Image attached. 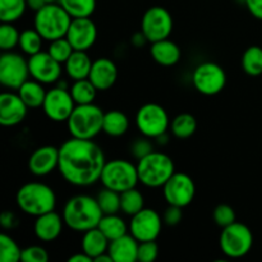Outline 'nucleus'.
I'll use <instances>...</instances> for the list:
<instances>
[{
    "mask_svg": "<svg viewBox=\"0 0 262 262\" xmlns=\"http://www.w3.org/2000/svg\"><path fill=\"white\" fill-rule=\"evenodd\" d=\"M105 164L104 151L92 140L72 137L59 147L58 170L72 186L89 187L99 182Z\"/></svg>",
    "mask_w": 262,
    "mask_h": 262,
    "instance_id": "1",
    "label": "nucleus"
},
{
    "mask_svg": "<svg viewBox=\"0 0 262 262\" xmlns=\"http://www.w3.org/2000/svg\"><path fill=\"white\" fill-rule=\"evenodd\" d=\"M63 220L69 229L84 233L97 228L104 216L96 199L87 194H77L67 201L63 209Z\"/></svg>",
    "mask_w": 262,
    "mask_h": 262,
    "instance_id": "2",
    "label": "nucleus"
},
{
    "mask_svg": "<svg viewBox=\"0 0 262 262\" xmlns=\"http://www.w3.org/2000/svg\"><path fill=\"white\" fill-rule=\"evenodd\" d=\"M15 202L20 211L31 216H40L55 210V192L48 184L40 182L26 183L18 189L15 194Z\"/></svg>",
    "mask_w": 262,
    "mask_h": 262,
    "instance_id": "3",
    "label": "nucleus"
},
{
    "mask_svg": "<svg viewBox=\"0 0 262 262\" xmlns=\"http://www.w3.org/2000/svg\"><path fill=\"white\" fill-rule=\"evenodd\" d=\"M138 178L148 188L163 187L176 173V165L170 156L160 151H152L137 161Z\"/></svg>",
    "mask_w": 262,
    "mask_h": 262,
    "instance_id": "4",
    "label": "nucleus"
},
{
    "mask_svg": "<svg viewBox=\"0 0 262 262\" xmlns=\"http://www.w3.org/2000/svg\"><path fill=\"white\" fill-rule=\"evenodd\" d=\"M105 113L97 105H76L71 117L67 120V127L72 137L81 140H94L102 130Z\"/></svg>",
    "mask_w": 262,
    "mask_h": 262,
    "instance_id": "5",
    "label": "nucleus"
},
{
    "mask_svg": "<svg viewBox=\"0 0 262 262\" xmlns=\"http://www.w3.org/2000/svg\"><path fill=\"white\" fill-rule=\"evenodd\" d=\"M72 19L73 18L59 3H54V4L43 5L40 10H37L33 23L43 40L53 41L56 38L66 37Z\"/></svg>",
    "mask_w": 262,
    "mask_h": 262,
    "instance_id": "6",
    "label": "nucleus"
},
{
    "mask_svg": "<svg viewBox=\"0 0 262 262\" xmlns=\"http://www.w3.org/2000/svg\"><path fill=\"white\" fill-rule=\"evenodd\" d=\"M100 182L105 188L113 189L119 193L135 188L140 182L137 165L123 159L106 161L102 169Z\"/></svg>",
    "mask_w": 262,
    "mask_h": 262,
    "instance_id": "7",
    "label": "nucleus"
},
{
    "mask_svg": "<svg viewBox=\"0 0 262 262\" xmlns=\"http://www.w3.org/2000/svg\"><path fill=\"white\" fill-rule=\"evenodd\" d=\"M220 250L229 258L245 257L253 246V235L243 223H233L223 228L219 239Z\"/></svg>",
    "mask_w": 262,
    "mask_h": 262,
    "instance_id": "8",
    "label": "nucleus"
},
{
    "mask_svg": "<svg viewBox=\"0 0 262 262\" xmlns=\"http://www.w3.org/2000/svg\"><path fill=\"white\" fill-rule=\"evenodd\" d=\"M136 125L145 137L158 138L163 133H166L170 127V119L163 106L150 102L138 109L136 114Z\"/></svg>",
    "mask_w": 262,
    "mask_h": 262,
    "instance_id": "9",
    "label": "nucleus"
},
{
    "mask_svg": "<svg viewBox=\"0 0 262 262\" xmlns=\"http://www.w3.org/2000/svg\"><path fill=\"white\" fill-rule=\"evenodd\" d=\"M192 83L200 94L214 96L224 90L227 84V74L219 64L205 61L194 68Z\"/></svg>",
    "mask_w": 262,
    "mask_h": 262,
    "instance_id": "10",
    "label": "nucleus"
},
{
    "mask_svg": "<svg viewBox=\"0 0 262 262\" xmlns=\"http://www.w3.org/2000/svg\"><path fill=\"white\" fill-rule=\"evenodd\" d=\"M28 60L14 51H3L0 56V83L17 91L30 77Z\"/></svg>",
    "mask_w": 262,
    "mask_h": 262,
    "instance_id": "11",
    "label": "nucleus"
},
{
    "mask_svg": "<svg viewBox=\"0 0 262 262\" xmlns=\"http://www.w3.org/2000/svg\"><path fill=\"white\" fill-rule=\"evenodd\" d=\"M141 31L148 42L165 40L173 31V18L164 7H151L143 14Z\"/></svg>",
    "mask_w": 262,
    "mask_h": 262,
    "instance_id": "12",
    "label": "nucleus"
},
{
    "mask_svg": "<svg viewBox=\"0 0 262 262\" xmlns=\"http://www.w3.org/2000/svg\"><path fill=\"white\" fill-rule=\"evenodd\" d=\"M74 107H76V102L68 89H61L56 86L46 92L42 109L46 117L53 122H67Z\"/></svg>",
    "mask_w": 262,
    "mask_h": 262,
    "instance_id": "13",
    "label": "nucleus"
},
{
    "mask_svg": "<svg viewBox=\"0 0 262 262\" xmlns=\"http://www.w3.org/2000/svg\"><path fill=\"white\" fill-rule=\"evenodd\" d=\"M164 197L169 205L186 207L196 196V184L193 179L184 173H174L163 186Z\"/></svg>",
    "mask_w": 262,
    "mask_h": 262,
    "instance_id": "14",
    "label": "nucleus"
},
{
    "mask_svg": "<svg viewBox=\"0 0 262 262\" xmlns=\"http://www.w3.org/2000/svg\"><path fill=\"white\" fill-rule=\"evenodd\" d=\"M164 220L158 211L152 209H142L133 215L129 222V233L138 242L156 241L160 235Z\"/></svg>",
    "mask_w": 262,
    "mask_h": 262,
    "instance_id": "15",
    "label": "nucleus"
},
{
    "mask_svg": "<svg viewBox=\"0 0 262 262\" xmlns=\"http://www.w3.org/2000/svg\"><path fill=\"white\" fill-rule=\"evenodd\" d=\"M30 74L33 79L42 84L55 83L61 77V64L48 51H40L28 59Z\"/></svg>",
    "mask_w": 262,
    "mask_h": 262,
    "instance_id": "16",
    "label": "nucleus"
},
{
    "mask_svg": "<svg viewBox=\"0 0 262 262\" xmlns=\"http://www.w3.org/2000/svg\"><path fill=\"white\" fill-rule=\"evenodd\" d=\"M66 37L74 50L87 51L95 45L97 38V27L91 17L73 18Z\"/></svg>",
    "mask_w": 262,
    "mask_h": 262,
    "instance_id": "17",
    "label": "nucleus"
},
{
    "mask_svg": "<svg viewBox=\"0 0 262 262\" xmlns=\"http://www.w3.org/2000/svg\"><path fill=\"white\" fill-rule=\"evenodd\" d=\"M28 106L20 96L14 92H3L0 95V124L14 127L22 123L27 115Z\"/></svg>",
    "mask_w": 262,
    "mask_h": 262,
    "instance_id": "18",
    "label": "nucleus"
},
{
    "mask_svg": "<svg viewBox=\"0 0 262 262\" xmlns=\"http://www.w3.org/2000/svg\"><path fill=\"white\" fill-rule=\"evenodd\" d=\"M59 166V148L54 146H41L31 154L28 169L36 177H45Z\"/></svg>",
    "mask_w": 262,
    "mask_h": 262,
    "instance_id": "19",
    "label": "nucleus"
},
{
    "mask_svg": "<svg viewBox=\"0 0 262 262\" xmlns=\"http://www.w3.org/2000/svg\"><path fill=\"white\" fill-rule=\"evenodd\" d=\"M118 78V68L109 58H99L92 63L89 79L94 83L97 91L112 89Z\"/></svg>",
    "mask_w": 262,
    "mask_h": 262,
    "instance_id": "20",
    "label": "nucleus"
},
{
    "mask_svg": "<svg viewBox=\"0 0 262 262\" xmlns=\"http://www.w3.org/2000/svg\"><path fill=\"white\" fill-rule=\"evenodd\" d=\"M66 224L63 216L55 211L46 212L36 217L33 230L36 237L42 242H53L63 232V225Z\"/></svg>",
    "mask_w": 262,
    "mask_h": 262,
    "instance_id": "21",
    "label": "nucleus"
},
{
    "mask_svg": "<svg viewBox=\"0 0 262 262\" xmlns=\"http://www.w3.org/2000/svg\"><path fill=\"white\" fill-rule=\"evenodd\" d=\"M138 242L132 234H125L109 243L107 253L114 262H135L138 256Z\"/></svg>",
    "mask_w": 262,
    "mask_h": 262,
    "instance_id": "22",
    "label": "nucleus"
},
{
    "mask_svg": "<svg viewBox=\"0 0 262 262\" xmlns=\"http://www.w3.org/2000/svg\"><path fill=\"white\" fill-rule=\"evenodd\" d=\"M150 54L154 60L163 67H173L181 60L182 51L176 42L169 38L151 43Z\"/></svg>",
    "mask_w": 262,
    "mask_h": 262,
    "instance_id": "23",
    "label": "nucleus"
},
{
    "mask_svg": "<svg viewBox=\"0 0 262 262\" xmlns=\"http://www.w3.org/2000/svg\"><path fill=\"white\" fill-rule=\"evenodd\" d=\"M92 63L94 61L91 60L87 51L74 50L68 60L64 63V66H66V72L69 78L78 81V79L89 78Z\"/></svg>",
    "mask_w": 262,
    "mask_h": 262,
    "instance_id": "24",
    "label": "nucleus"
},
{
    "mask_svg": "<svg viewBox=\"0 0 262 262\" xmlns=\"http://www.w3.org/2000/svg\"><path fill=\"white\" fill-rule=\"evenodd\" d=\"M110 241L105 237L104 233L99 228H94L83 233L82 237V251L89 255L92 260L99 257L102 253L107 252Z\"/></svg>",
    "mask_w": 262,
    "mask_h": 262,
    "instance_id": "25",
    "label": "nucleus"
},
{
    "mask_svg": "<svg viewBox=\"0 0 262 262\" xmlns=\"http://www.w3.org/2000/svg\"><path fill=\"white\" fill-rule=\"evenodd\" d=\"M18 95L23 100L28 109H37L42 107L43 101H45L46 92L43 89V84L36 79H27L19 89L17 90Z\"/></svg>",
    "mask_w": 262,
    "mask_h": 262,
    "instance_id": "26",
    "label": "nucleus"
},
{
    "mask_svg": "<svg viewBox=\"0 0 262 262\" xmlns=\"http://www.w3.org/2000/svg\"><path fill=\"white\" fill-rule=\"evenodd\" d=\"M129 129V119L120 110H110L104 115L102 132L110 137H120Z\"/></svg>",
    "mask_w": 262,
    "mask_h": 262,
    "instance_id": "27",
    "label": "nucleus"
},
{
    "mask_svg": "<svg viewBox=\"0 0 262 262\" xmlns=\"http://www.w3.org/2000/svg\"><path fill=\"white\" fill-rule=\"evenodd\" d=\"M97 228L104 233L105 237L110 242L128 234V230H129V225L125 224L124 220L120 216H118V214L104 215L102 219L100 220Z\"/></svg>",
    "mask_w": 262,
    "mask_h": 262,
    "instance_id": "28",
    "label": "nucleus"
},
{
    "mask_svg": "<svg viewBox=\"0 0 262 262\" xmlns=\"http://www.w3.org/2000/svg\"><path fill=\"white\" fill-rule=\"evenodd\" d=\"M69 91L76 105L92 104L97 94V89L89 78L74 81L73 84L69 87Z\"/></svg>",
    "mask_w": 262,
    "mask_h": 262,
    "instance_id": "29",
    "label": "nucleus"
},
{
    "mask_svg": "<svg viewBox=\"0 0 262 262\" xmlns=\"http://www.w3.org/2000/svg\"><path fill=\"white\" fill-rule=\"evenodd\" d=\"M197 129V120L189 113H182L177 115L170 123V130L174 135V137L179 140H186L191 136L194 135Z\"/></svg>",
    "mask_w": 262,
    "mask_h": 262,
    "instance_id": "30",
    "label": "nucleus"
},
{
    "mask_svg": "<svg viewBox=\"0 0 262 262\" xmlns=\"http://www.w3.org/2000/svg\"><path fill=\"white\" fill-rule=\"evenodd\" d=\"M145 209V197L137 188H130L120 193V211L133 216Z\"/></svg>",
    "mask_w": 262,
    "mask_h": 262,
    "instance_id": "31",
    "label": "nucleus"
},
{
    "mask_svg": "<svg viewBox=\"0 0 262 262\" xmlns=\"http://www.w3.org/2000/svg\"><path fill=\"white\" fill-rule=\"evenodd\" d=\"M241 66H242L243 72L248 76L257 77L262 74V48L250 46L243 53Z\"/></svg>",
    "mask_w": 262,
    "mask_h": 262,
    "instance_id": "32",
    "label": "nucleus"
},
{
    "mask_svg": "<svg viewBox=\"0 0 262 262\" xmlns=\"http://www.w3.org/2000/svg\"><path fill=\"white\" fill-rule=\"evenodd\" d=\"M27 9L26 0H0V20L2 23H14Z\"/></svg>",
    "mask_w": 262,
    "mask_h": 262,
    "instance_id": "33",
    "label": "nucleus"
},
{
    "mask_svg": "<svg viewBox=\"0 0 262 262\" xmlns=\"http://www.w3.org/2000/svg\"><path fill=\"white\" fill-rule=\"evenodd\" d=\"M59 4L72 18L91 17L96 9V0H60Z\"/></svg>",
    "mask_w": 262,
    "mask_h": 262,
    "instance_id": "34",
    "label": "nucleus"
},
{
    "mask_svg": "<svg viewBox=\"0 0 262 262\" xmlns=\"http://www.w3.org/2000/svg\"><path fill=\"white\" fill-rule=\"evenodd\" d=\"M42 40V36L38 33L36 28H33V30H25L23 32H20L19 45L18 46H19L23 53L27 54L28 56H32L42 51L41 50Z\"/></svg>",
    "mask_w": 262,
    "mask_h": 262,
    "instance_id": "35",
    "label": "nucleus"
},
{
    "mask_svg": "<svg viewBox=\"0 0 262 262\" xmlns=\"http://www.w3.org/2000/svg\"><path fill=\"white\" fill-rule=\"evenodd\" d=\"M99 206L104 215L118 214L120 211V193L113 189L105 188L100 191L96 196Z\"/></svg>",
    "mask_w": 262,
    "mask_h": 262,
    "instance_id": "36",
    "label": "nucleus"
},
{
    "mask_svg": "<svg viewBox=\"0 0 262 262\" xmlns=\"http://www.w3.org/2000/svg\"><path fill=\"white\" fill-rule=\"evenodd\" d=\"M22 258V250L14 239L8 234L0 235V261L18 262Z\"/></svg>",
    "mask_w": 262,
    "mask_h": 262,
    "instance_id": "37",
    "label": "nucleus"
},
{
    "mask_svg": "<svg viewBox=\"0 0 262 262\" xmlns=\"http://www.w3.org/2000/svg\"><path fill=\"white\" fill-rule=\"evenodd\" d=\"M73 46H72V43L69 42L67 37H60L50 41V45H49L48 49V53L60 64L66 63L69 56L73 54Z\"/></svg>",
    "mask_w": 262,
    "mask_h": 262,
    "instance_id": "38",
    "label": "nucleus"
},
{
    "mask_svg": "<svg viewBox=\"0 0 262 262\" xmlns=\"http://www.w3.org/2000/svg\"><path fill=\"white\" fill-rule=\"evenodd\" d=\"M20 33L13 23H2L0 26V49L3 51H12L19 45Z\"/></svg>",
    "mask_w": 262,
    "mask_h": 262,
    "instance_id": "39",
    "label": "nucleus"
},
{
    "mask_svg": "<svg viewBox=\"0 0 262 262\" xmlns=\"http://www.w3.org/2000/svg\"><path fill=\"white\" fill-rule=\"evenodd\" d=\"M212 219H214L215 224L222 228H225L237 222L234 209L227 204H220L215 207L214 212H212Z\"/></svg>",
    "mask_w": 262,
    "mask_h": 262,
    "instance_id": "40",
    "label": "nucleus"
},
{
    "mask_svg": "<svg viewBox=\"0 0 262 262\" xmlns=\"http://www.w3.org/2000/svg\"><path fill=\"white\" fill-rule=\"evenodd\" d=\"M159 256V246L155 241L140 242L138 245L137 261L140 262H154Z\"/></svg>",
    "mask_w": 262,
    "mask_h": 262,
    "instance_id": "41",
    "label": "nucleus"
},
{
    "mask_svg": "<svg viewBox=\"0 0 262 262\" xmlns=\"http://www.w3.org/2000/svg\"><path fill=\"white\" fill-rule=\"evenodd\" d=\"M150 140L151 138L142 136V137L137 138V140H136L135 142H132V145H130V155H132L137 161L141 160L142 158H145V156H147L148 154H151L154 151V146Z\"/></svg>",
    "mask_w": 262,
    "mask_h": 262,
    "instance_id": "42",
    "label": "nucleus"
},
{
    "mask_svg": "<svg viewBox=\"0 0 262 262\" xmlns=\"http://www.w3.org/2000/svg\"><path fill=\"white\" fill-rule=\"evenodd\" d=\"M23 262H48L49 253L41 246H30V247L22 250V258Z\"/></svg>",
    "mask_w": 262,
    "mask_h": 262,
    "instance_id": "43",
    "label": "nucleus"
},
{
    "mask_svg": "<svg viewBox=\"0 0 262 262\" xmlns=\"http://www.w3.org/2000/svg\"><path fill=\"white\" fill-rule=\"evenodd\" d=\"M183 207L174 206V205H169L168 209L164 212V224L169 225V227H176L183 219V211H182Z\"/></svg>",
    "mask_w": 262,
    "mask_h": 262,
    "instance_id": "44",
    "label": "nucleus"
},
{
    "mask_svg": "<svg viewBox=\"0 0 262 262\" xmlns=\"http://www.w3.org/2000/svg\"><path fill=\"white\" fill-rule=\"evenodd\" d=\"M0 224L4 229H13L18 225L17 215L12 211H4L0 215Z\"/></svg>",
    "mask_w": 262,
    "mask_h": 262,
    "instance_id": "45",
    "label": "nucleus"
},
{
    "mask_svg": "<svg viewBox=\"0 0 262 262\" xmlns=\"http://www.w3.org/2000/svg\"><path fill=\"white\" fill-rule=\"evenodd\" d=\"M248 12L256 18L262 20V0H245Z\"/></svg>",
    "mask_w": 262,
    "mask_h": 262,
    "instance_id": "46",
    "label": "nucleus"
},
{
    "mask_svg": "<svg viewBox=\"0 0 262 262\" xmlns=\"http://www.w3.org/2000/svg\"><path fill=\"white\" fill-rule=\"evenodd\" d=\"M91 257H90L89 255H86V253L82 251L81 253H76V255L71 256V257L68 258V262H92Z\"/></svg>",
    "mask_w": 262,
    "mask_h": 262,
    "instance_id": "47",
    "label": "nucleus"
},
{
    "mask_svg": "<svg viewBox=\"0 0 262 262\" xmlns=\"http://www.w3.org/2000/svg\"><path fill=\"white\" fill-rule=\"evenodd\" d=\"M147 38H146V36L143 35V32L141 31V32L136 33L135 36H132V43L135 46H137V48H141L142 45H145V42H147Z\"/></svg>",
    "mask_w": 262,
    "mask_h": 262,
    "instance_id": "48",
    "label": "nucleus"
},
{
    "mask_svg": "<svg viewBox=\"0 0 262 262\" xmlns=\"http://www.w3.org/2000/svg\"><path fill=\"white\" fill-rule=\"evenodd\" d=\"M26 2H27V8H30L33 12H37L43 5H46L43 0H26Z\"/></svg>",
    "mask_w": 262,
    "mask_h": 262,
    "instance_id": "49",
    "label": "nucleus"
},
{
    "mask_svg": "<svg viewBox=\"0 0 262 262\" xmlns=\"http://www.w3.org/2000/svg\"><path fill=\"white\" fill-rule=\"evenodd\" d=\"M94 261L95 262H114V261H113L112 256H110L107 252H105V253H102V255H100L99 257L95 258Z\"/></svg>",
    "mask_w": 262,
    "mask_h": 262,
    "instance_id": "50",
    "label": "nucleus"
},
{
    "mask_svg": "<svg viewBox=\"0 0 262 262\" xmlns=\"http://www.w3.org/2000/svg\"><path fill=\"white\" fill-rule=\"evenodd\" d=\"M156 141H158L159 145H166V143L169 142V136L168 133H163L161 136H159L158 138H155Z\"/></svg>",
    "mask_w": 262,
    "mask_h": 262,
    "instance_id": "51",
    "label": "nucleus"
},
{
    "mask_svg": "<svg viewBox=\"0 0 262 262\" xmlns=\"http://www.w3.org/2000/svg\"><path fill=\"white\" fill-rule=\"evenodd\" d=\"M45 2V4H54V3H59L60 0H43Z\"/></svg>",
    "mask_w": 262,
    "mask_h": 262,
    "instance_id": "52",
    "label": "nucleus"
}]
</instances>
